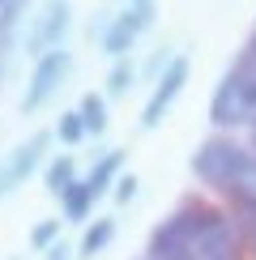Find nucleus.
Listing matches in <instances>:
<instances>
[{"instance_id": "nucleus-20", "label": "nucleus", "mask_w": 256, "mask_h": 260, "mask_svg": "<svg viewBox=\"0 0 256 260\" xmlns=\"http://www.w3.org/2000/svg\"><path fill=\"white\" fill-rule=\"evenodd\" d=\"M43 260H73V247L56 239V243H51V247H47V252H43Z\"/></svg>"}, {"instance_id": "nucleus-18", "label": "nucleus", "mask_w": 256, "mask_h": 260, "mask_svg": "<svg viewBox=\"0 0 256 260\" xmlns=\"http://www.w3.org/2000/svg\"><path fill=\"white\" fill-rule=\"evenodd\" d=\"M56 239H60V222H39L35 231H30V247H35V252H47Z\"/></svg>"}, {"instance_id": "nucleus-5", "label": "nucleus", "mask_w": 256, "mask_h": 260, "mask_svg": "<svg viewBox=\"0 0 256 260\" xmlns=\"http://www.w3.org/2000/svg\"><path fill=\"white\" fill-rule=\"evenodd\" d=\"M154 17H158V0H124V9L107 21V30H103V51L115 56V60L128 56V51L137 47V39L154 26Z\"/></svg>"}, {"instance_id": "nucleus-2", "label": "nucleus", "mask_w": 256, "mask_h": 260, "mask_svg": "<svg viewBox=\"0 0 256 260\" xmlns=\"http://www.w3.org/2000/svg\"><path fill=\"white\" fill-rule=\"evenodd\" d=\"M192 175H197L205 188L222 192V197H235L243 183H252L256 175V149L239 145L231 137H209L197 145L192 154Z\"/></svg>"}, {"instance_id": "nucleus-10", "label": "nucleus", "mask_w": 256, "mask_h": 260, "mask_svg": "<svg viewBox=\"0 0 256 260\" xmlns=\"http://www.w3.org/2000/svg\"><path fill=\"white\" fill-rule=\"evenodd\" d=\"M231 222L243 239V252H252V260H256V197H235L231 201Z\"/></svg>"}, {"instance_id": "nucleus-14", "label": "nucleus", "mask_w": 256, "mask_h": 260, "mask_svg": "<svg viewBox=\"0 0 256 260\" xmlns=\"http://www.w3.org/2000/svg\"><path fill=\"white\" fill-rule=\"evenodd\" d=\"M77 111H81L85 133H90V137H99L107 128V99H103V94H85V99L77 103Z\"/></svg>"}, {"instance_id": "nucleus-3", "label": "nucleus", "mask_w": 256, "mask_h": 260, "mask_svg": "<svg viewBox=\"0 0 256 260\" xmlns=\"http://www.w3.org/2000/svg\"><path fill=\"white\" fill-rule=\"evenodd\" d=\"M213 128H256V77L231 64V73L213 85L209 99Z\"/></svg>"}, {"instance_id": "nucleus-19", "label": "nucleus", "mask_w": 256, "mask_h": 260, "mask_svg": "<svg viewBox=\"0 0 256 260\" xmlns=\"http://www.w3.org/2000/svg\"><path fill=\"white\" fill-rule=\"evenodd\" d=\"M137 197V175H120L115 179V205H128Z\"/></svg>"}, {"instance_id": "nucleus-21", "label": "nucleus", "mask_w": 256, "mask_h": 260, "mask_svg": "<svg viewBox=\"0 0 256 260\" xmlns=\"http://www.w3.org/2000/svg\"><path fill=\"white\" fill-rule=\"evenodd\" d=\"M252 149H256V128H252Z\"/></svg>"}, {"instance_id": "nucleus-8", "label": "nucleus", "mask_w": 256, "mask_h": 260, "mask_svg": "<svg viewBox=\"0 0 256 260\" xmlns=\"http://www.w3.org/2000/svg\"><path fill=\"white\" fill-rule=\"evenodd\" d=\"M47 145H51V133H35V137H26V141L13 149V154L0 162V197H13L21 183H26V179L43 167Z\"/></svg>"}, {"instance_id": "nucleus-13", "label": "nucleus", "mask_w": 256, "mask_h": 260, "mask_svg": "<svg viewBox=\"0 0 256 260\" xmlns=\"http://www.w3.org/2000/svg\"><path fill=\"white\" fill-rule=\"evenodd\" d=\"M77 179V162H73V154H60L47 162V171H43V183H47L51 197H64V188Z\"/></svg>"}, {"instance_id": "nucleus-1", "label": "nucleus", "mask_w": 256, "mask_h": 260, "mask_svg": "<svg viewBox=\"0 0 256 260\" xmlns=\"http://www.w3.org/2000/svg\"><path fill=\"white\" fill-rule=\"evenodd\" d=\"M145 260H243V239L218 205L184 201L149 231Z\"/></svg>"}, {"instance_id": "nucleus-16", "label": "nucleus", "mask_w": 256, "mask_h": 260, "mask_svg": "<svg viewBox=\"0 0 256 260\" xmlns=\"http://www.w3.org/2000/svg\"><path fill=\"white\" fill-rule=\"evenodd\" d=\"M133 77H137V69H133V64H128V60L120 56V64H115V69L107 73V94H111V99L128 94V90H133Z\"/></svg>"}, {"instance_id": "nucleus-9", "label": "nucleus", "mask_w": 256, "mask_h": 260, "mask_svg": "<svg viewBox=\"0 0 256 260\" xmlns=\"http://www.w3.org/2000/svg\"><path fill=\"white\" fill-rule=\"evenodd\" d=\"M94 192H90V183H85V175H77L64 188V197H60V209H64V222H85L90 218V209H94Z\"/></svg>"}, {"instance_id": "nucleus-7", "label": "nucleus", "mask_w": 256, "mask_h": 260, "mask_svg": "<svg viewBox=\"0 0 256 260\" xmlns=\"http://www.w3.org/2000/svg\"><path fill=\"white\" fill-rule=\"evenodd\" d=\"M69 26H73V5L69 0H43L35 21H30V30H26V51L30 56H43L51 47H64Z\"/></svg>"}, {"instance_id": "nucleus-17", "label": "nucleus", "mask_w": 256, "mask_h": 260, "mask_svg": "<svg viewBox=\"0 0 256 260\" xmlns=\"http://www.w3.org/2000/svg\"><path fill=\"white\" fill-rule=\"evenodd\" d=\"M26 5H30V0H0V39H9V30L21 21Z\"/></svg>"}, {"instance_id": "nucleus-11", "label": "nucleus", "mask_w": 256, "mask_h": 260, "mask_svg": "<svg viewBox=\"0 0 256 260\" xmlns=\"http://www.w3.org/2000/svg\"><path fill=\"white\" fill-rule=\"evenodd\" d=\"M120 167H124V149H111V154H103V158L90 167L85 183H90L94 197H103V192H111V188H115V179H120Z\"/></svg>"}, {"instance_id": "nucleus-15", "label": "nucleus", "mask_w": 256, "mask_h": 260, "mask_svg": "<svg viewBox=\"0 0 256 260\" xmlns=\"http://www.w3.org/2000/svg\"><path fill=\"white\" fill-rule=\"evenodd\" d=\"M56 137L64 141V145H81V141L90 137V133H85V120H81L77 107H73V111H64L60 120H56Z\"/></svg>"}, {"instance_id": "nucleus-6", "label": "nucleus", "mask_w": 256, "mask_h": 260, "mask_svg": "<svg viewBox=\"0 0 256 260\" xmlns=\"http://www.w3.org/2000/svg\"><path fill=\"white\" fill-rule=\"evenodd\" d=\"M188 73H192V64L188 56H171L163 69H158V77H154V90H149V99H145V111H141V128H158L171 115V107H175V99L184 94V85H188Z\"/></svg>"}, {"instance_id": "nucleus-12", "label": "nucleus", "mask_w": 256, "mask_h": 260, "mask_svg": "<svg viewBox=\"0 0 256 260\" xmlns=\"http://www.w3.org/2000/svg\"><path fill=\"white\" fill-rule=\"evenodd\" d=\"M115 239V218H94L90 226H85L81 243H77V256L81 260H94L99 252H107V243Z\"/></svg>"}, {"instance_id": "nucleus-4", "label": "nucleus", "mask_w": 256, "mask_h": 260, "mask_svg": "<svg viewBox=\"0 0 256 260\" xmlns=\"http://www.w3.org/2000/svg\"><path fill=\"white\" fill-rule=\"evenodd\" d=\"M69 73H73V56L64 47H51V51H43V56H35V73H30L26 94H21V115L43 111V107L60 94V85L69 81Z\"/></svg>"}]
</instances>
